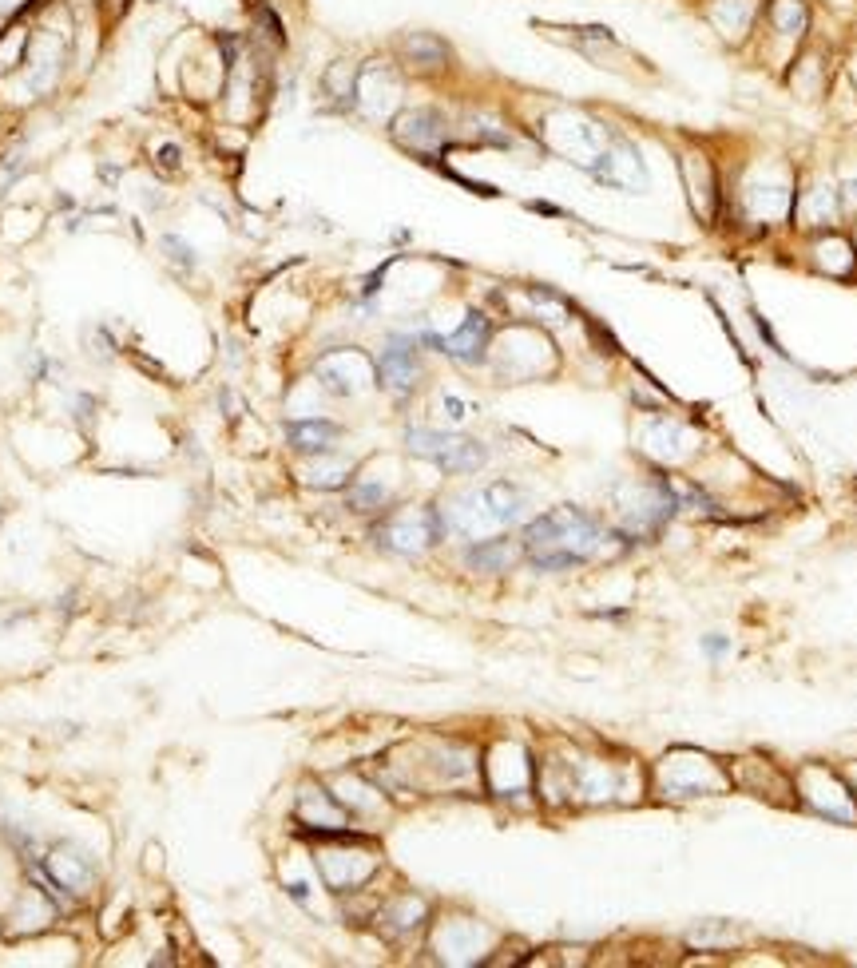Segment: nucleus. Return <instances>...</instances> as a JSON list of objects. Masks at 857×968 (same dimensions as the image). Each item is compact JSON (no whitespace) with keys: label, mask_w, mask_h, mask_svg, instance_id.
I'll return each mask as SVG.
<instances>
[{"label":"nucleus","mask_w":857,"mask_h":968,"mask_svg":"<svg viewBox=\"0 0 857 968\" xmlns=\"http://www.w3.org/2000/svg\"><path fill=\"white\" fill-rule=\"evenodd\" d=\"M524 548L536 567H576L600 548V524L580 508H552L524 528Z\"/></svg>","instance_id":"f257e3e1"},{"label":"nucleus","mask_w":857,"mask_h":968,"mask_svg":"<svg viewBox=\"0 0 857 968\" xmlns=\"http://www.w3.org/2000/svg\"><path fill=\"white\" fill-rule=\"evenodd\" d=\"M521 508H524V496L516 493L512 484L496 481V484H484L476 488V493H468L456 501V508H448V528H456V532H493V528H508L512 521H521Z\"/></svg>","instance_id":"f03ea898"},{"label":"nucleus","mask_w":857,"mask_h":968,"mask_svg":"<svg viewBox=\"0 0 857 968\" xmlns=\"http://www.w3.org/2000/svg\"><path fill=\"white\" fill-rule=\"evenodd\" d=\"M405 445H410V453L433 461L437 468H445V473H476V468L484 465V448L476 441H468V437H456V433L410 429V433H405Z\"/></svg>","instance_id":"7ed1b4c3"},{"label":"nucleus","mask_w":857,"mask_h":968,"mask_svg":"<svg viewBox=\"0 0 857 968\" xmlns=\"http://www.w3.org/2000/svg\"><path fill=\"white\" fill-rule=\"evenodd\" d=\"M441 532L445 516L437 508H405L382 528V544L393 548V552H421V548L441 540Z\"/></svg>","instance_id":"20e7f679"},{"label":"nucleus","mask_w":857,"mask_h":968,"mask_svg":"<svg viewBox=\"0 0 857 968\" xmlns=\"http://www.w3.org/2000/svg\"><path fill=\"white\" fill-rule=\"evenodd\" d=\"M377 373H382V385L397 389V393L413 389V385H417V373H421L413 346H410V342H393V346L382 354V362H377Z\"/></svg>","instance_id":"39448f33"},{"label":"nucleus","mask_w":857,"mask_h":968,"mask_svg":"<svg viewBox=\"0 0 857 968\" xmlns=\"http://www.w3.org/2000/svg\"><path fill=\"white\" fill-rule=\"evenodd\" d=\"M484 342H488V322L484 314H468V322L456 329L453 337H445L441 349L448 357H456V362H481L484 354Z\"/></svg>","instance_id":"423d86ee"},{"label":"nucleus","mask_w":857,"mask_h":968,"mask_svg":"<svg viewBox=\"0 0 857 968\" xmlns=\"http://www.w3.org/2000/svg\"><path fill=\"white\" fill-rule=\"evenodd\" d=\"M441 115L437 112H405L397 119V139L401 143L417 147V152H428V147L441 143Z\"/></svg>","instance_id":"0eeeda50"},{"label":"nucleus","mask_w":857,"mask_h":968,"mask_svg":"<svg viewBox=\"0 0 857 968\" xmlns=\"http://www.w3.org/2000/svg\"><path fill=\"white\" fill-rule=\"evenodd\" d=\"M286 437H290L298 453H330V445L342 437V429L330 421H294L286 429Z\"/></svg>","instance_id":"6e6552de"},{"label":"nucleus","mask_w":857,"mask_h":968,"mask_svg":"<svg viewBox=\"0 0 857 968\" xmlns=\"http://www.w3.org/2000/svg\"><path fill=\"white\" fill-rule=\"evenodd\" d=\"M465 560L473 567H481V572H501V567H508L516 560V548H512V540H476L468 548Z\"/></svg>","instance_id":"1a4fd4ad"},{"label":"nucleus","mask_w":857,"mask_h":968,"mask_svg":"<svg viewBox=\"0 0 857 968\" xmlns=\"http://www.w3.org/2000/svg\"><path fill=\"white\" fill-rule=\"evenodd\" d=\"M405 52L413 60H421V64H437V60H445V44L433 36H410L405 40Z\"/></svg>","instance_id":"9d476101"},{"label":"nucleus","mask_w":857,"mask_h":968,"mask_svg":"<svg viewBox=\"0 0 857 968\" xmlns=\"http://www.w3.org/2000/svg\"><path fill=\"white\" fill-rule=\"evenodd\" d=\"M774 20H779V28L782 32H798L802 28V5L798 0H779V5H774Z\"/></svg>","instance_id":"9b49d317"},{"label":"nucleus","mask_w":857,"mask_h":968,"mask_svg":"<svg viewBox=\"0 0 857 968\" xmlns=\"http://www.w3.org/2000/svg\"><path fill=\"white\" fill-rule=\"evenodd\" d=\"M706 651H714V655L726 651V640H706Z\"/></svg>","instance_id":"f8f14e48"}]
</instances>
